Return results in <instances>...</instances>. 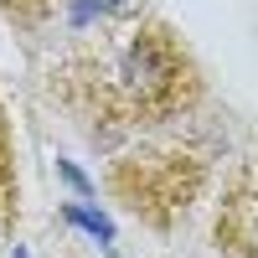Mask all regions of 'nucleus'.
<instances>
[{
  "mask_svg": "<svg viewBox=\"0 0 258 258\" xmlns=\"http://www.w3.org/2000/svg\"><path fill=\"white\" fill-rule=\"evenodd\" d=\"M21 217V181H16V135L6 119V103H0V243L16 232Z\"/></svg>",
  "mask_w": 258,
  "mask_h": 258,
  "instance_id": "nucleus-3",
  "label": "nucleus"
},
{
  "mask_svg": "<svg viewBox=\"0 0 258 258\" xmlns=\"http://www.w3.org/2000/svg\"><path fill=\"white\" fill-rule=\"evenodd\" d=\"M78 0H0V11L21 26H36V21H52L57 11H73Z\"/></svg>",
  "mask_w": 258,
  "mask_h": 258,
  "instance_id": "nucleus-4",
  "label": "nucleus"
},
{
  "mask_svg": "<svg viewBox=\"0 0 258 258\" xmlns=\"http://www.w3.org/2000/svg\"><path fill=\"white\" fill-rule=\"evenodd\" d=\"M212 243L222 258H258V165H243L222 186Z\"/></svg>",
  "mask_w": 258,
  "mask_h": 258,
  "instance_id": "nucleus-2",
  "label": "nucleus"
},
{
  "mask_svg": "<svg viewBox=\"0 0 258 258\" xmlns=\"http://www.w3.org/2000/svg\"><path fill=\"white\" fill-rule=\"evenodd\" d=\"M52 88L73 103L83 119L140 129L186 119L202 103V73L186 41L155 16L129 26H93L78 31V47L52 68Z\"/></svg>",
  "mask_w": 258,
  "mask_h": 258,
  "instance_id": "nucleus-1",
  "label": "nucleus"
}]
</instances>
